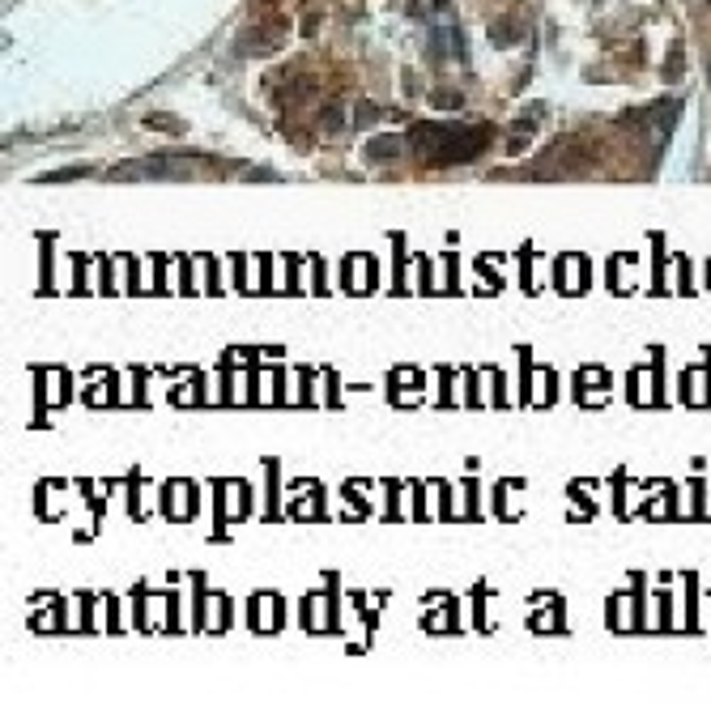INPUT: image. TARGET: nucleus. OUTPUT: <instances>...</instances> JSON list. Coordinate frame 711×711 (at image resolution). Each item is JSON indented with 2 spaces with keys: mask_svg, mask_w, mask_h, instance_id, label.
Masks as SVG:
<instances>
[{
  "mask_svg": "<svg viewBox=\"0 0 711 711\" xmlns=\"http://www.w3.org/2000/svg\"><path fill=\"white\" fill-rule=\"evenodd\" d=\"M490 128H464V124H417L409 128V145L430 162H469L490 145Z\"/></svg>",
  "mask_w": 711,
  "mask_h": 711,
  "instance_id": "nucleus-1",
  "label": "nucleus"
},
{
  "mask_svg": "<svg viewBox=\"0 0 711 711\" xmlns=\"http://www.w3.org/2000/svg\"><path fill=\"white\" fill-rule=\"evenodd\" d=\"M282 22L277 26H251V30H243L239 34V43H235V51H256V47H272V43H277L282 39Z\"/></svg>",
  "mask_w": 711,
  "mask_h": 711,
  "instance_id": "nucleus-2",
  "label": "nucleus"
},
{
  "mask_svg": "<svg viewBox=\"0 0 711 711\" xmlns=\"http://www.w3.org/2000/svg\"><path fill=\"white\" fill-rule=\"evenodd\" d=\"M366 153H371V162H392V158L401 153V141H396V137H379V141L366 145Z\"/></svg>",
  "mask_w": 711,
  "mask_h": 711,
  "instance_id": "nucleus-3",
  "label": "nucleus"
},
{
  "mask_svg": "<svg viewBox=\"0 0 711 711\" xmlns=\"http://www.w3.org/2000/svg\"><path fill=\"white\" fill-rule=\"evenodd\" d=\"M145 124L158 128V132H184V120H175V116H149Z\"/></svg>",
  "mask_w": 711,
  "mask_h": 711,
  "instance_id": "nucleus-4",
  "label": "nucleus"
},
{
  "mask_svg": "<svg viewBox=\"0 0 711 711\" xmlns=\"http://www.w3.org/2000/svg\"><path fill=\"white\" fill-rule=\"evenodd\" d=\"M379 116H384V111H379V106H371V102H358V111H354V124H358V128H366V124H375Z\"/></svg>",
  "mask_w": 711,
  "mask_h": 711,
  "instance_id": "nucleus-5",
  "label": "nucleus"
},
{
  "mask_svg": "<svg viewBox=\"0 0 711 711\" xmlns=\"http://www.w3.org/2000/svg\"><path fill=\"white\" fill-rule=\"evenodd\" d=\"M430 102H434V106H443V111H448V106H460L464 98H460L456 90H434V94H430Z\"/></svg>",
  "mask_w": 711,
  "mask_h": 711,
  "instance_id": "nucleus-6",
  "label": "nucleus"
},
{
  "mask_svg": "<svg viewBox=\"0 0 711 711\" xmlns=\"http://www.w3.org/2000/svg\"><path fill=\"white\" fill-rule=\"evenodd\" d=\"M490 39H495V43H516L520 26H490Z\"/></svg>",
  "mask_w": 711,
  "mask_h": 711,
  "instance_id": "nucleus-7",
  "label": "nucleus"
},
{
  "mask_svg": "<svg viewBox=\"0 0 711 711\" xmlns=\"http://www.w3.org/2000/svg\"><path fill=\"white\" fill-rule=\"evenodd\" d=\"M324 128H328V132L341 128V111H337V106H328V111H324Z\"/></svg>",
  "mask_w": 711,
  "mask_h": 711,
  "instance_id": "nucleus-8",
  "label": "nucleus"
}]
</instances>
